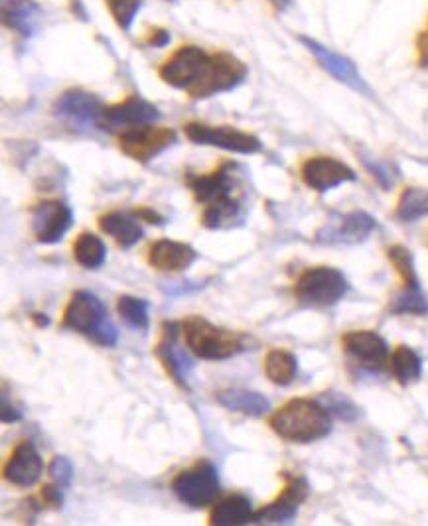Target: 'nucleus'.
Instances as JSON below:
<instances>
[{"mask_svg": "<svg viewBox=\"0 0 428 526\" xmlns=\"http://www.w3.org/2000/svg\"><path fill=\"white\" fill-rule=\"evenodd\" d=\"M235 164L223 162L210 174L188 176L186 184L198 203L204 205L202 225L208 229H227L243 219V205L235 198Z\"/></svg>", "mask_w": 428, "mask_h": 526, "instance_id": "1", "label": "nucleus"}, {"mask_svg": "<svg viewBox=\"0 0 428 526\" xmlns=\"http://www.w3.org/2000/svg\"><path fill=\"white\" fill-rule=\"evenodd\" d=\"M273 432L292 444H310L332 432L330 410L312 398H292L269 420Z\"/></svg>", "mask_w": 428, "mask_h": 526, "instance_id": "2", "label": "nucleus"}, {"mask_svg": "<svg viewBox=\"0 0 428 526\" xmlns=\"http://www.w3.org/2000/svg\"><path fill=\"white\" fill-rule=\"evenodd\" d=\"M62 324L103 347H113L119 339V331L111 322L103 302L85 290H77L70 298Z\"/></svg>", "mask_w": 428, "mask_h": 526, "instance_id": "3", "label": "nucleus"}, {"mask_svg": "<svg viewBox=\"0 0 428 526\" xmlns=\"http://www.w3.org/2000/svg\"><path fill=\"white\" fill-rule=\"evenodd\" d=\"M186 347L204 361H225L245 349L243 335L231 329L219 328L206 318L190 316L180 322Z\"/></svg>", "mask_w": 428, "mask_h": 526, "instance_id": "4", "label": "nucleus"}, {"mask_svg": "<svg viewBox=\"0 0 428 526\" xmlns=\"http://www.w3.org/2000/svg\"><path fill=\"white\" fill-rule=\"evenodd\" d=\"M348 292V280L346 276L332 266H314L304 270L296 284H294V296L308 306H334L338 304Z\"/></svg>", "mask_w": 428, "mask_h": 526, "instance_id": "5", "label": "nucleus"}, {"mask_svg": "<svg viewBox=\"0 0 428 526\" xmlns=\"http://www.w3.org/2000/svg\"><path fill=\"white\" fill-rule=\"evenodd\" d=\"M247 79V66L229 52L210 54L198 83L188 91L190 99H208L219 93L233 91Z\"/></svg>", "mask_w": 428, "mask_h": 526, "instance_id": "6", "label": "nucleus"}, {"mask_svg": "<svg viewBox=\"0 0 428 526\" xmlns=\"http://www.w3.org/2000/svg\"><path fill=\"white\" fill-rule=\"evenodd\" d=\"M170 489L176 499L188 507L202 509L212 505L219 495V477L214 463L208 460L196 461L192 467L180 471L172 479Z\"/></svg>", "mask_w": 428, "mask_h": 526, "instance_id": "7", "label": "nucleus"}, {"mask_svg": "<svg viewBox=\"0 0 428 526\" xmlns=\"http://www.w3.org/2000/svg\"><path fill=\"white\" fill-rule=\"evenodd\" d=\"M184 134L194 144L215 146L235 154H257L261 152V140L251 132L239 131L231 125H206V123H188L184 125Z\"/></svg>", "mask_w": 428, "mask_h": 526, "instance_id": "8", "label": "nucleus"}, {"mask_svg": "<svg viewBox=\"0 0 428 526\" xmlns=\"http://www.w3.org/2000/svg\"><path fill=\"white\" fill-rule=\"evenodd\" d=\"M208 60L210 54L204 48L186 44L172 52V56L158 67V75L166 85L188 93L198 83Z\"/></svg>", "mask_w": 428, "mask_h": 526, "instance_id": "9", "label": "nucleus"}, {"mask_svg": "<svg viewBox=\"0 0 428 526\" xmlns=\"http://www.w3.org/2000/svg\"><path fill=\"white\" fill-rule=\"evenodd\" d=\"M176 142V131L168 127L141 125L119 134V148L125 156L146 164Z\"/></svg>", "mask_w": 428, "mask_h": 526, "instance_id": "10", "label": "nucleus"}, {"mask_svg": "<svg viewBox=\"0 0 428 526\" xmlns=\"http://www.w3.org/2000/svg\"><path fill=\"white\" fill-rule=\"evenodd\" d=\"M72 225V209L64 201L46 199L32 209V229L42 245L60 243Z\"/></svg>", "mask_w": 428, "mask_h": 526, "instance_id": "11", "label": "nucleus"}, {"mask_svg": "<svg viewBox=\"0 0 428 526\" xmlns=\"http://www.w3.org/2000/svg\"><path fill=\"white\" fill-rule=\"evenodd\" d=\"M180 333H182L180 324H174V322L164 324L162 326V339L156 345V357L160 359V363H162L164 371L170 375V379L182 391H190L188 379H190V373L194 369V363L178 343Z\"/></svg>", "mask_w": 428, "mask_h": 526, "instance_id": "12", "label": "nucleus"}, {"mask_svg": "<svg viewBox=\"0 0 428 526\" xmlns=\"http://www.w3.org/2000/svg\"><path fill=\"white\" fill-rule=\"evenodd\" d=\"M302 182L320 194H326L346 182L356 180V172L344 162L330 156H312L300 168Z\"/></svg>", "mask_w": 428, "mask_h": 526, "instance_id": "13", "label": "nucleus"}, {"mask_svg": "<svg viewBox=\"0 0 428 526\" xmlns=\"http://www.w3.org/2000/svg\"><path fill=\"white\" fill-rule=\"evenodd\" d=\"M160 119V111L156 105L148 103L139 95H131L121 103L107 105L101 115L99 127L103 129H133L141 125H150Z\"/></svg>", "mask_w": 428, "mask_h": 526, "instance_id": "14", "label": "nucleus"}, {"mask_svg": "<svg viewBox=\"0 0 428 526\" xmlns=\"http://www.w3.org/2000/svg\"><path fill=\"white\" fill-rule=\"evenodd\" d=\"M308 497V483L304 477H288L283 493L267 507L255 513L253 523L259 525H288L294 521L298 507Z\"/></svg>", "mask_w": 428, "mask_h": 526, "instance_id": "15", "label": "nucleus"}, {"mask_svg": "<svg viewBox=\"0 0 428 526\" xmlns=\"http://www.w3.org/2000/svg\"><path fill=\"white\" fill-rule=\"evenodd\" d=\"M344 349L354 357L357 365L367 371H379L385 367L389 359V347L381 335L375 331H350L342 339Z\"/></svg>", "mask_w": 428, "mask_h": 526, "instance_id": "16", "label": "nucleus"}, {"mask_svg": "<svg viewBox=\"0 0 428 526\" xmlns=\"http://www.w3.org/2000/svg\"><path fill=\"white\" fill-rule=\"evenodd\" d=\"M103 109L101 99L85 89H68L56 101V115L85 127H99Z\"/></svg>", "mask_w": 428, "mask_h": 526, "instance_id": "17", "label": "nucleus"}, {"mask_svg": "<svg viewBox=\"0 0 428 526\" xmlns=\"http://www.w3.org/2000/svg\"><path fill=\"white\" fill-rule=\"evenodd\" d=\"M300 42L308 48V52L316 58V62L320 64L322 69H326L332 77H336L338 81L350 85L352 89H356L359 93H369V87L365 85V81L361 79L357 67L354 66L352 60L332 52L330 48L318 44L316 40L312 38H306V36H300Z\"/></svg>", "mask_w": 428, "mask_h": 526, "instance_id": "18", "label": "nucleus"}, {"mask_svg": "<svg viewBox=\"0 0 428 526\" xmlns=\"http://www.w3.org/2000/svg\"><path fill=\"white\" fill-rule=\"evenodd\" d=\"M44 471V461L40 458L32 442H20L4 465V479L16 487H32L38 483Z\"/></svg>", "mask_w": 428, "mask_h": 526, "instance_id": "19", "label": "nucleus"}, {"mask_svg": "<svg viewBox=\"0 0 428 526\" xmlns=\"http://www.w3.org/2000/svg\"><path fill=\"white\" fill-rule=\"evenodd\" d=\"M198 253L188 245L172 239H158L148 249V264L158 272H184L196 263Z\"/></svg>", "mask_w": 428, "mask_h": 526, "instance_id": "20", "label": "nucleus"}, {"mask_svg": "<svg viewBox=\"0 0 428 526\" xmlns=\"http://www.w3.org/2000/svg\"><path fill=\"white\" fill-rule=\"evenodd\" d=\"M375 229V219L363 211L342 215L318 233L322 243H359Z\"/></svg>", "mask_w": 428, "mask_h": 526, "instance_id": "21", "label": "nucleus"}, {"mask_svg": "<svg viewBox=\"0 0 428 526\" xmlns=\"http://www.w3.org/2000/svg\"><path fill=\"white\" fill-rule=\"evenodd\" d=\"M99 229L113 237L115 243L123 249L135 247L139 241H143L144 229L141 223L123 211H109L99 217Z\"/></svg>", "mask_w": 428, "mask_h": 526, "instance_id": "22", "label": "nucleus"}, {"mask_svg": "<svg viewBox=\"0 0 428 526\" xmlns=\"http://www.w3.org/2000/svg\"><path fill=\"white\" fill-rule=\"evenodd\" d=\"M40 6L32 0H2V24L20 34L32 36L38 30Z\"/></svg>", "mask_w": 428, "mask_h": 526, "instance_id": "23", "label": "nucleus"}, {"mask_svg": "<svg viewBox=\"0 0 428 526\" xmlns=\"http://www.w3.org/2000/svg\"><path fill=\"white\" fill-rule=\"evenodd\" d=\"M255 511L245 495H231L219 501L210 515V525L241 526L253 523Z\"/></svg>", "mask_w": 428, "mask_h": 526, "instance_id": "24", "label": "nucleus"}, {"mask_svg": "<svg viewBox=\"0 0 428 526\" xmlns=\"http://www.w3.org/2000/svg\"><path fill=\"white\" fill-rule=\"evenodd\" d=\"M217 404L231 412H241L247 416H263L269 412L271 402L259 393L253 391H243V389H225L215 395Z\"/></svg>", "mask_w": 428, "mask_h": 526, "instance_id": "25", "label": "nucleus"}, {"mask_svg": "<svg viewBox=\"0 0 428 526\" xmlns=\"http://www.w3.org/2000/svg\"><path fill=\"white\" fill-rule=\"evenodd\" d=\"M73 259L87 270H97L107 259V247L97 235L81 233L73 243Z\"/></svg>", "mask_w": 428, "mask_h": 526, "instance_id": "26", "label": "nucleus"}, {"mask_svg": "<svg viewBox=\"0 0 428 526\" xmlns=\"http://www.w3.org/2000/svg\"><path fill=\"white\" fill-rule=\"evenodd\" d=\"M298 373V363L296 357L286 351V349H273L267 353L265 357V375L271 383L279 385V387H286L294 381Z\"/></svg>", "mask_w": 428, "mask_h": 526, "instance_id": "27", "label": "nucleus"}, {"mask_svg": "<svg viewBox=\"0 0 428 526\" xmlns=\"http://www.w3.org/2000/svg\"><path fill=\"white\" fill-rule=\"evenodd\" d=\"M391 371L401 385H409L421 379L423 361L411 347L399 345L391 355Z\"/></svg>", "mask_w": 428, "mask_h": 526, "instance_id": "28", "label": "nucleus"}, {"mask_svg": "<svg viewBox=\"0 0 428 526\" xmlns=\"http://www.w3.org/2000/svg\"><path fill=\"white\" fill-rule=\"evenodd\" d=\"M425 215H428V190L407 188L397 203V217L401 221H415Z\"/></svg>", "mask_w": 428, "mask_h": 526, "instance_id": "29", "label": "nucleus"}, {"mask_svg": "<svg viewBox=\"0 0 428 526\" xmlns=\"http://www.w3.org/2000/svg\"><path fill=\"white\" fill-rule=\"evenodd\" d=\"M148 308L150 304L137 296H119L117 298V312L125 320L127 326L133 329H148Z\"/></svg>", "mask_w": 428, "mask_h": 526, "instance_id": "30", "label": "nucleus"}, {"mask_svg": "<svg viewBox=\"0 0 428 526\" xmlns=\"http://www.w3.org/2000/svg\"><path fill=\"white\" fill-rule=\"evenodd\" d=\"M393 314H415V316H423L428 312L427 296L423 294L421 286L417 288H407L395 298L393 306H391Z\"/></svg>", "mask_w": 428, "mask_h": 526, "instance_id": "31", "label": "nucleus"}, {"mask_svg": "<svg viewBox=\"0 0 428 526\" xmlns=\"http://www.w3.org/2000/svg\"><path fill=\"white\" fill-rule=\"evenodd\" d=\"M387 257H389V261L393 263V266L397 268V272L401 274V278H403L407 288H417L419 286L415 261H413V255H411L409 249H405L401 245H395V247H391L387 251Z\"/></svg>", "mask_w": 428, "mask_h": 526, "instance_id": "32", "label": "nucleus"}, {"mask_svg": "<svg viewBox=\"0 0 428 526\" xmlns=\"http://www.w3.org/2000/svg\"><path fill=\"white\" fill-rule=\"evenodd\" d=\"M113 20L117 22L119 28H123L125 32L131 30L139 10L143 8V0H105Z\"/></svg>", "mask_w": 428, "mask_h": 526, "instance_id": "33", "label": "nucleus"}, {"mask_svg": "<svg viewBox=\"0 0 428 526\" xmlns=\"http://www.w3.org/2000/svg\"><path fill=\"white\" fill-rule=\"evenodd\" d=\"M324 406L330 410V414L334 412L338 418L348 420V422L356 420L357 416H359L356 404L344 395H326V404Z\"/></svg>", "mask_w": 428, "mask_h": 526, "instance_id": "34", "label": "nucleus"}, {"mask_svg": "<svg viewBox=\"0 0 428 526\" xmlns=\"http://www.w3.org/2000/svg\"><path fill=\"white\" fill-rule=\"evenodd\" d=\"M50 475L52 479L62 485L64 489H68L72 485L73 479V465L72 461L64 456H56L52 463H50Z\"/></svg>", "mask_w": 428, "mask_h": 526, "instance_id": "35", "label": "nucleus"}, {"mask_svg": "<svg viewBox=\"0 0 428 526\" xmlns=\"http://www.w3.org/2000/svg\"><path fill=\"white\" fill-rule=\"evenodd\" d=\"M62 485H44L42 487V499L46 505H52V507H62L64 505V493H62Z\"/></svg>", "mask_w": 428, "mask_h": 526, "instance_id": "36", "label": "nucleus"}, {"mask_svg": "<svg viewBox=\"0 0 428 526\" xmlns=\"http://www.w3.org/2000/svg\"><path fill=\"white\" fill-rule=\"evenodd\" d=\"M135 217L143 219L146 223H152V225H164L166 223V219L158 211H154L150 207H137L135 209Z\"/></svg>", "mask_w": 428, "mask_h": 526, "instance_id": "37", "label": "nucleus"}, {"mask_svg": "<svg viewBox=\"0 0 428 526\" xmlns=\"http://www.w3.org/2000/svg\"><path fill=\"white\" fill-rule=\"evenodd\" d=\"M417 58H419V66L428 67V20L425 30L417 38Z\"/></svg>", "mask_w": 428, "mask_h": 526, "instance_id": "38", "label": "nucleus"}, {"mask_svg": "<svg viewBox=\"0 0 428 526\" xmlns=\"http://www.w3.org/2000/svg\"><path fill=\"white\" fill-rule=\"evenodd\" d=\"M0 414H2V422L4 424H12V422H18L22 418V412L16 410L12 404H8L6 393L2 395V410H0Z\"/></svg>", "mask_w": 428, "mask_h": 526, "instance_id": "39", "label": "nucleus"}, {"mask_svg": "<svg viewBox=\"0 0 428 526\" xmlns=\"http://www.w3.org/2000/svg\"><path fill=\"white\" fill-rule=\"evenodd\" d=\"M146 42L150 46H154V48H162V46H166L170 42V34L164 28H152L148 38H146Z\"/></svg>", "mask_w": 428, "mask_h": 526, "instance_id": "40", "label": "nucleus"}, {"mask_svg": "<svg viewBox=\"0 0 428 526\" xmlns=\"http://www.w3.org/2000/svg\"><path fill=\"white\" fill-rule=\"evenodd\" d=\"M32 318H34L36 326H40V328H46V326H50V318H48L46 314H34Z\"/></svg>", "mask_w": 428, "mask_h": 526, "instance_id": "41", "label": "nucleus"}, {"mask_svg": "<svg viewBox=\"0 0 428 526\" xmlns=\"http://www.w3.org/2000/svg\"><path fill=\"white\" fill-rule=\"evenodd\" d=\"M271 4H273L277 10H285L286 6L290 4V0H271Z\"/></svg>", "mask_w": 428, "mask_h": 526, "instance_id": "42", "label": "nucleus"}]
</instances>
